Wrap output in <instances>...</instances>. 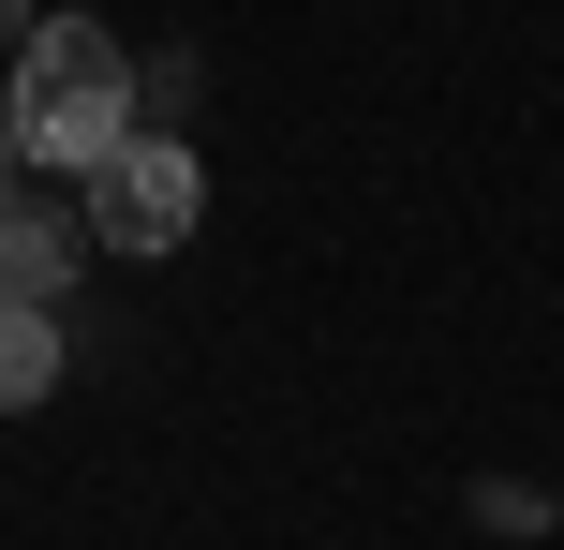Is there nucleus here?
<instances>
[{"label": "nucleus", "instance_id": "1", "mask_svg": "<svg viewBox=\"0 0 564 550\" xmlns=\"http://www.w3.org/2000/svg\"><path fill=\"white\" fill-rule=\"evenodd\" d=\"M0 134H15L30 179H89L119 134H134V60H119V30L45 15V30L15 45V105H0Z\"/></svg>", "mask_w": 564, "mask_h": 550}, {"label": "nucleus", "instance_id": "2", "mask_svg": "<svg viewBox=\"0 0 564 550\" xmlns=\"http://www.w3.org/2000/svg\"><path fill=\"white\" fill-rule=\"evenodd\" d=\"M194 208H208V164H194V149H178V134H119L105 164H89V208H75V224L105 238V254H178Z\"/></svg>", "mask_w": 564, "mask_h": 550}, {"label": "nucleus", "instance_id": "3", "mask_svg": "<svg viewBox=\"0 0 564 550\" xmlns=\"http://www.w3.org/2000/svg\"><path fill=\"white\" fill-rule=\"evenodd\" d=\"M89 254V224L45 194V179H0V298H59Z\"/></svg>", "mask_w": 564, "mask_h": 550}, {"label": "nucleus", "instance_id": "4", "mask_svg": "<svg viewBox=\"0 0 564 550\" xmlns=\"http://www.w3.org/2000/svg\"><path fill=\"white\" fill-rule=\"evenodd\" d=\"M59 357H75V343H59V298H0V417H30V402H45V387H59Z\"/></svg>", "mask_w": 564, "mask_h": 550}, {"label": "nucleus", "instance_id": "5", "mask_svg": "<svg viewBox=\"0 0 564 550\" xmlns=\"http://www.w3.org/2000/svg\"><path fill=\"white\" fill-rule=\"evenodd\" d=\"M30 30H45V15H30V0H0V60H15V45H30Z\"/></svg>", "mask_w": 564, "mask_h": 550}]
</instances>
